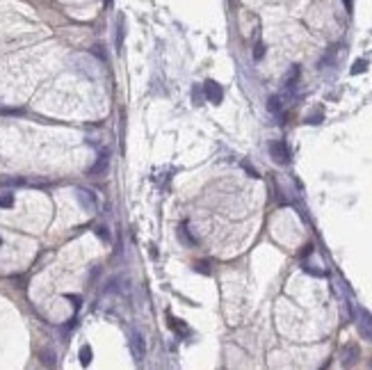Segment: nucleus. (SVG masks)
<instances>
[{
  "instance_id": "f257e3e1",
  "label": "nucleus",
  "mask_w": 372,
  "mask_h": 370,
  "mask_svg": "<svg viewBox=\"0 0 372 370\" xmlns=\"http://www.w3.org/2000/svg\"><path fill=\"white\" fill-rule=\"evenodd\" d=\"M269 156L274 158L276 165H288L290 162V149L285 146V142L276 140V142L269 144Z\"/></svg>"
},
{
  "instance_id": "f03ea898",
  "label": "nucleus",
  "mask_w": 372,
  "mask_h": 370,
  "mask_svg": "<svg viewBox=\"0 0 372 370\" xmlns=\"http://www.w3.org/2000/svg\"><path fill=\"white\" fill-rule=\"evenodd\" d=\"M203 96L208 98L210 103H215V106H219V103H222V98H224V89H222V85H219V83H215V80H208V83L203 85Z\"/></svg>"
},
{
  "instance_id": "7ed1b4c3",
  "label": "nucleus",
  "mask_w": 372,
  "mask_h": 370,
  "mask_svg": "<svg viewBox=\"0 0 372 370\" xmlns=\"http://www.w3.org/2000/svg\"><path fill=\"white\" fill-rule=\"evenodd\" d=\"M358 356H361V350H358L356 343L345 345V348H342V366H354V363L358 361Z\"/></svg>"
},
{
  "instance_id": "20e7f679",
  "label": "nucleus",
  "mask_w": 372,
  "mask_h": 370,
  "mask_svg": "<svg viewBox=\"0 0 372 370\" xmlns=\"http://www.w3.org/2000/svg\"><path fill=\"white\" fill-rule=\"evenodd\" d=\"M358 329L368 340H372V316L365 309L358 311Z\"/></svg>"
},
{
  "instance_id": "39448f33",
  "label": "nucleus",
  "mask_w": 372,
  "mask_h": 370,
  "mask_svg": "<svg viewBox=\"0 0 372 370\" xmlns=\"http://www.w3.org/2000/svg\"><path fill=\"white\" fill-rule=\"evenodd\" d=\"M78 199H80V204L87 208V211H94L96 208V196H94V192H89V190H78Z\"/></svg>"
},
{
  "instance_id": "423d86ee",
  "label": "nucleus",
  "mask_w": 372,
  "mask_h": 370,
  "mask_svg": "<svg viewBox=\"0 0 372 370\" xmlns=\"http://www.w3.org/2000/svg\"><path fill=\"white\" fill-rule=\"evenodd\" d=\"M133 354L137 361H142L144 354H146V345H144V338H142L140 334H133Z\"/></svg>"
},
{
  "instance_id": "0eeeda50",
  "label": "nucleus",
  "mask_w": 372,
  "mask_h": 370,
  "mask_svg": "<svg viewBox=\"0 0 372 370\" xmlns=\"http://www.w3.org/2000/svg\"><path fill=\"white\" fill-rule=\"evenodd\" d=\"M107 156H110V153L107 151H103L101 153V158H98V162L94 167H91L89 169V176H98V174H103L105 169H107Z\"/></svg>"
},
{
  "instance_id": "6e6552de",
  "label": "nucleus",
  "mask_w": 372,
  "mask_h": 370,
  "mask_svg": "<svg viewBox=\"0 0 372 370\" xmlns=\"http://www.w3.org/2000/svg\"><path fill=\"white\" fill-rule=\"evenodd\" d=\"M0 185L2 188H23L25 185V178H18V176H0Z\"/></svg>"
},
{
  "instance_id": "1a4fd4ad",
  "label": "nucleus",
  "mask_w": 372,
  "mask_h": 370,
  "mask_svg": "<svg viewBox=\"0 0 372 370\" xmlns=\"http://www.w3.org/2000/svg\"><path fill=\"white\" fill-rule=\"evenodd\" d=\"M267 107H269V112H274V114H281V110H283V103H281V96H272L267 101Z\"/></svg>"
},
{
  "instance_id": "9d476101",
  "label": "nucleus",
  "mask_w": 372,
  "mask_h": 370,
  "mask_svg": "<svg viewBox=\"0 0 372 370\" xmlns=\"http://www.w3.org/2000/svg\"><path fill=\"white\" fill-rule=\"evenodd\" d=\"M41 363H44V366H55V352H53V350H44V352H41Z\"/></svg>"
},
{
  "instance_id": "9b49d317",
  "label": "nucleus",
  "mask_w": 372,
  "mask_h": 370,
  "mask_svg": "<svg viewBox=\"0 0 372 370\" xmlns=\"http://www.w3.org/2000/svg\"><path fill=\"white\" fill-rule=\"evenodd\" d=\"M80 363L82 366H89L91 363V348L89 345H85V348L80 350Z\"/></svg>"
},
{
  "instance_id": "f8f14e48",
  "label": "nucleus",
  "mask_w": 372,
  "mask_h": 370,
  "mask_svg": "<svg viewBox=\"0 0 372 370\" xmlns=\"http://www.w3.org/2000/svg\"><path fill=\"white\" fill-rule=\"evenodd\" d=\"M12 206H14V196H12V192L0 194V208H12Z\"/></svg>"
},
{
  "instance_id": "ddd939ff",
  "label": "nucleus",
  "mask_w": 372,
  "mask_h": 370,
  "mask_svg": "<svg viewBox=\"0 0 372 370\" xmlns=\"http://www.w3.org/2000/svg\"><path fill=\"white\" fill-rule=\"evenodd\" d=\"M365 69H368V62H365V60H356V62H354V67H352V73L356 76V73H363Z\"/></svg>"
},
{
  "instance_id": "4468645a",
  "label": "nucleus",
  "mask_w": 372,
  "mask_h": 370,
  "mask_svg": "<svg viewBox=\"0 0 372 370\" xmlns=\"http://www.w3.org/2000/svg\"><path fill=\"white\" fill-rule=\"evenodd\" d=\"M171 329H174V332H180V334H187V327L183 325V320H174V317H171Z\"/></svg>"
},
{
  "instance_id": "2eb2a0df",
  "label": "nucleus",
  "mask_w": 372,
  "mask_h": 370,
  "mask_svg": "<svg viewBox=\"0 0 372 370\" xmlns=\"http://www.w3.org/2000/svg\"><path fill=\"white\" fill-rule=\"evenodd\" d=\"M201 98H203V91L199 89V87H194L192 89V101L196 103V106H201Z\"/></svg>"
},
{
  "instance_id": "dca6fc26",
  "label": "nucleus",
  "mask_w": 372,
  "mask_h": 370,
  "mask_svg": "<svg viewBox=\"0 0 372 370\" xmlns=\"http://www.w3.org/2000/svg\"><path fill=\"white\" fill-rule=\"evenodd\" d=\"M96 235L101 238V240H105V242L110 240V233H107V229H105V227H96Z\"/></svg>"
},
{
  "instance_id": "f3484780",
  "label": "nucleus",
  "mask_w": 372,
  "mask_h": 370,
  "mask_svg": "<svg viewBox=\"0 0 372 370\" xmlns=\"http://www.w3.org/2000/svg\"><path fill=\"white\" fill-rule=\"evenodd\" d=\"M91 53H94V55H96V57H98V60H105V51H103V46H94V48H91Z\"/></svg>"
},
{
  "instance_id": "a211bd4d",
  "label": "nucleus",
  "mask_w": 372,
  "mask_h": 370,
  "mask_svg": "<svg viewBox=\"0 0 372 370\" xmlns=\"http://www.w3.org/2000/svg\"><path fill=\"white\" fill-rule=\"evenodd\" d=\"M263 55H265V46L258 44L256 46V51H253V57H256V60H263Z\"/></svg>"
},
{
  "instance_id": "6ab92c4d",
  "label": "nucleus",
  "mask_w": 372,
  "mask_h": 370,
  "mask_svg": "<svg viewBox=\"0 0 372 370\" xmlns=\"http://www.w3.org/2000/svg\"><path fill=\"white\" fill-rule=\"evenodd\" d=\"M297 78H299V69L295 67V69H292V71H290V76H288V85H290V87H292V85H295V80H297Z\"/></svg>"
},
{
  "instance_id": "aec40b11",
  "label": "nucleus",
  "mask_w": 372,
  "mask_h": 370,
  "mask_svg": "<svg viewBox=\"0 0 372 370\" xmlns=\"http://www.w3.org/2000/svg\"><path fill=\"white\" fill-rule=\"evenodd\" d=\"M196 270H199V272H203V274H208V272H210L208 265H206V263H196Z\"/></svg>"
},
{
  "instance_id": "412c9836",
  "label": "nucleus",
  "mask_w": 372,
  "mask_h": 370,
  "mask_svg": "<svg viewBox=\"0 0 372 370\" xmlns=\"http://www.w3.org/2000/svg\"><path fill=\"white\" fill-rule=\"evenodd\" d=\"M322 114H313V117H308V123H320Z\"/></svg>"
},
{
  "instance_id": "4be33fe9",
  "label": "nucleus",
  "mask_w": 372,
  "mask_h": 370,
  "mask_svg": "<svg viewBox=\"0 0 372 370\" xmlns=\"http://www.w3.org/2000/svg\"><path fill=\"white\" fill-rule=\"evenodd\" d=\"M345 2V7H347V12H352V0H342Z\"/></svg>"
},
{
  "instance_id": "5701e85b",
  "label": "nucleus",
  "mask_w": 372,
  "mask_h": 370,
  "mask_svg": "<svg viewBox=\"0 0 372 370\" xmlns=\"http://www.w3.org/2000/svg\"><path fill=\"white\" fill-rule=\"evenodd\" d=\"M0 242H2V240H0Z\"/></svg>"
}]
</instances>
